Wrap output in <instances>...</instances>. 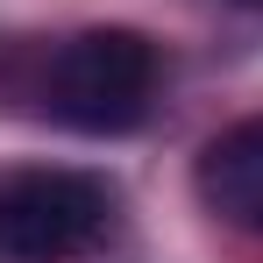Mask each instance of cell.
I'll list each match as a JSON object with an SVG mask.
<instances>
[{
  "label": "cell",
  "instance_id": "cell-1",
  "mask_svg": "<svg viewBox=\"0 0 263 263\" xmlns=\"http://www.w3.org/2000/svg\"><path fill=\"white\" fill-rule=\"evenodd\" d=\"M43 100L79 135H128L157 107V43L142 29H79L50 57Z\"/></svg>",
  "mask_w": 263,
  "mask_h": 263
},
{
  "label": "cell",
  "instance_id": "cell-2",
  "mask_svg": "<svg viewBox=\"0 0 263 263\" xmlns=\"http://www.w3.org/2000/svg\"><path fill=\"white\" fill-rule=\"evenodd\" d=\"M114 235V185L92 171H0V263H79Z\"/></svg>",
  "mask_w": 263,
  "mask_h": 263
},
{
  "label": "cell",
  "instance_id": "cell-3",
  "mask_svg": "<svg viewBox=\"0 0 263 263\" xmlns=\"http://www.w3.org/2000/svg\"><path fill=\"white\" fill-rule=\"evenodd\" d=\"M192 185H199V206L235 228V235H263V114L220 128L199 164H192Z\"/></svg>",
  "mask_w": 263,
  "mask_h": 263
},
{
  "label": "cell",
  "instance_id": "cell-4",
  "mask_svg": "<svg viewBox=\"0 0 263 263\" xmlns=\"http://www.w3.org/2000/svg\"><path fill=\"white\" fill-rule=\"evenodd\" d=\"M242 7H263V0H242Z\"/></svg>",
  "mask_w": 263,
  "mask_h": 263
}]
</instances>
